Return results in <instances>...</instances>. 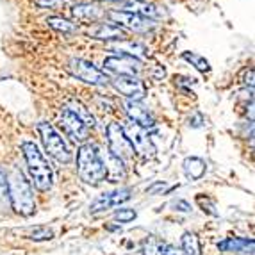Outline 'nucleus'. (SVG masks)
Masks as SVG:
<instances>
[{"label": "nucleus", "mask_w": 255, "mask_h": 255, "mask_svg": "<svg viewBox=\"0 0 255 255\" xmlns=\"http://www.w3.org/2000/svg\"><path fill=\"white\" fill-rule=\"evenodd\" d=\"M125 107V113H127L128 120H130V124L137 125V127L141 128H152L155 127V120H153V116L150 115V111L146 109L145 106L141 102H134V100H127V102L124 104Z\"/></svg>", "instance_id": "f8f14e48"}, {"label": "nucleus", "mask_w": 255, "mask_h": 255, "mask_svg": "<svg viewBox=\"0 0 255 255\" xmlns=\"http://www.w3.org/2000/svg\"><path fill=\"white\" fill-rule=\"evenodd\" d=\"M104 164H106V171H107V179L111 180H120L125 177V166L124 162L116 159L115 155H107L104 157Z\"/></svg>", "instance_id": "aec40b11"}, {"label": "nucleus", "mask_w": 255, "mask_h": 255, "mask_svg": "<svg viewBox=\"0 0 255 255\" xmlns=\"http://www.w3.org/2000/svg\"><path fill=\"white\" fill-rule=\"evenodd\" d=\"M182 59L187 61V63H191V66H195L198 72H209L211 66H209V61L202 55L195 54V52H184L182 54Z\"/></svg>", "instance_id": "b1692460"}, {"label": "nucleus", "mask_w": 255, "mask_h": 255, "mask_svg": "<svg viewBox=\"0 0 255 255\" xmlns=\"http://www.w3.org/2000/svg\"><path fill=\"white\" fill-rule=\"evenodd\" d=\"M107 2H124L125 4V2H128V0H107Z\"/></svg>", "instance_id": "2f4dec72"}, {"label": "nucleus", "mask_w": 255, "mask_h": 255, "mask_svg": "<svg viewBox=\"0 0 255 255\" xmlns=\"http://www.w3.org/2000/svg\"><path fill=\"white\" fill-rule=\"evenodd\" d=\"M115 220L120 223H130L132 220H136V211L132 209H120L115 213Z\"/></svg>", "instance_id": "a878e982"}, {"label": "nucleus", "mask_w": 255, "mask_h": 255, "mask_svg": "<svg viewBox=\"0 0 255 255\" xmlns=\"http://www.w3.org/2000/svg\"><path fill=\"white\" fill-rule=\"evenodd\" d=\"M162 254L164 255H182V252L173 245H162Z\"/></svg>", "instance_id": "7c9ffc66"}, {"label": "nucleus", "mask_w": 255, "mask_h": 255, "mask_svg": "<svg viewBox=\"0 0 255 255\" xmlns=\"http://www.w3.org/2000/svg\"><path fill=\"white\" fill-rule=\"evenodd\" d=\"M90 36L95 39H102V41H111V39L122 41L125 38V30L113 23H100L90 30Z\"/></svg>", "instance_id": "dca6fc26"}, {"label": "nucleus", "mask_w": 255, "mask_h": 255, "mask_svg": "<svg viewBox=\"0 0 255 255\" xmlns=\"http://www.w3.org/2000/svg\"><path fill=\"white\" fill-rule=\"evenodd\" d=\"M9 204V193H7V173L0 166V207Z\"/></svg>", "instance_id": "393cba45"}, {"label": "nucleus", "mask_w": 255, "mask_h": 255, "mask_svg": "<svg viewBox=\"0 0 255 255\" xmlns=\"http://www.w3.org/2000/svg\"><path fill=\"white\" fill-rule=\"evenodd\" d=\"M111 50L118 52L120 55H127V57H132V59L141 61L146 57V47L141 45L137 41H128V39H122V41L111 45Z\"/></svg>", "instance_id": "2eb2a0df"}, {"label": "nucleus", "mask_w": 255, "mask_h": 255, "mask_svg": "<svg viewBox=\"0 0 255 255\" xmlns=\"http://www.w3.org/2000/svg\"><path fill=\"white\" fill-rule=\"evenodd\" d=\"M59 122H61L63 130L66 132V136L72 137V139L77 141V143H84V141L90 137V128L86 127L81 120L77 118L72 111L66 109V107L61 111Z\"/></svg>", "instance_id": "9b49d317"}, {"label": "nucleus", "mask_w": 255, "mask_h": 255, "mask_svg": "<svg viewBox=\"0 0 255 255\" xmlns=\"http://www.w3.org/2000/svg\"><path fill=\"white\" fill-rule=\"evenodd\" d=\"M106 136H107V145H109L111 155H115L122 162L130 161L136 155L130 141H128L127 134L124 130V125H120L118 122H111L106 128Z\"/></svg>", "instance_id": "39448f33"}, {"label": "nucleus", "mask_w": 255, "mask_h": 255, "mask_svg": "<svg viewBox=\"0 0 255 255\" xmlns=\"http://www.w3.org/2000/svg\"><path fill=\"white\" fill-rule=\"evenodd\" d=\"M70 72L73 77H77L79 81L86 82V84H93V86H107L111 82V79L106 75V72H102L100 68H97L93 63L81 57H73L68 64Z\"/></svg>", "instance_id": "423d86ee"}, {"label": "nucleus", "mask_w": 255, "mask_h": 255, "mask_svg": "<svg viewBox=\"0 0 255 255\" xmlns=\"http://www.w3.org/2000/svg\"><path fill=\"white\" fill-rule=\"evenodd\" d=\"M113 88L118 91L120 95H124L128 100L139 102L146 95V86L143 81H139L137 77H116L113 79Z\"/></svg>", "instance_id": "6e6552de"}, {"label": "nucleus", "mask_w": 255, "mask_h": 255, "mask_svg": "<svg viewBox=\"0 0 255 255\" xmlns=\"http://www.w3.org/2000/svg\"><path fill=\"white\" fill-rule=\"evenodd\" d=\"M47 23L54 30H57V32H64V34H72V32H75V30H77L75 23H72V21H68V20H64V18H61V16H48Z\"/></svg>", "instance_id": "5701e85b"}, {"label": "nucleus", "mask_w": 255, "mask_h": 255, "mask_svg": "<svg viewBox=\"0 0 255 255\" xmlns=\"http://www.w3.org/2000/svg\"><path fill=\"white\" fill-rule=\"evenodd\" d=\"M104 70L115 73L116 77H137L141 72V63L127 55H113L104 59Z\"/></svg>", "instance_id": "0eeeda50"}, {"label": "nucleus", "mask_w": 255, "mask_h": 255, "mask_svg": "<svg viewBox=\"0 0 255 255\" xmlns=\"http://www.w3.org/2000/svg\"><path fill=\"white\" fill-rule=\"evenodd\" d=\"M21 150H23V157L27 161V168H29L30 179H32L34 186L39 191H48L52 187L54 173H52V168L45 157V153L41 152V148L34 141H23Z\"/></svg>", "instance_id": "7ed1b4c3"}, {"label": "nucleus", "mask_w": 255, "mask_h": 255, "mask_svg": "<svg viewBox=\"0 0 255 255\" xmlns=\"http://www.w3.org/2000/svg\"><path fill=\"white\" fill-rule=\"evenodd\" d=\"M77 171L86 184H100L107 179L104 155L95 143H84L77 152Z\"/></svg>", "instance_id": "f03ea898"}, {"label": "nucleus", "mask_w": 255, "mask_h": 255, "mask_svg": "<svg viewBox=\"0 0 255 255\" xmlns=\"http://www.w3.org/2000/svg\"><path fill=\"white\" fill-rule=\"evenodd\" d=\"M122 11L139 14V16L148 18V20L162 16V11L157 7V5L148 4V2H145V0H128V2H125V4L122 5Z\"/></svg>", "instance_id": "4468645a"}, {"label": "nucleus", "mask_w": 255, "mask_h": 255, "mask_svg": "<svg viewBox=\"0 0 255 255\" xmlns=\"http://www.w3.org/2000/svg\"><path fill=\"white\" fill-rule=\"evenodd\" d=\"M72 14L79 20H98L102 16V9L91 2H82L72 9Z\"/></svg>", "instance_id": "a211bd4d"}, {"label": "nucleus", "mask_w": 255, "mask_h": 255, "mask_svg": "<svg viewBox=\"0 0 255 255\" xmlns=\"http://www.w3.org/2000/svg\"><path fill=\"white\" fill-rule=\"evenodd\" d=\"M38 130H39V136H41L43 145H45V150L50 153L55 161L64 162V164L72 161V152H70L66 141L63 139V136L50 124L41 122L38 125Z\"/></svg>", "instance_id": "20e7f679"}, {"label": "nucleus", "mask_w": 255, "mask_h": 255, "mask_svg": "<svg viewBox=\"0 0 255 255\" xmlns=\"http://www.w3.org/2000/svg\"><path fill=\"white\" fill-rule=\"evenodd\" d=\"M66 109L72 111L73 115H75L77 118L81 120L82 124H84L88 128L93 127V125H95V118H93V115H91V111L88 109L86 106H82V104L79 102V100H70L68 106H66Z\"/></svg>", "instance_id": "412c9836"}, {"label": "nucleus", "mask_w": 255, "mask_h": 255, "mask_svg": "<svg viewBox=\"0 0 255 255\" xmlns=\"http://www.w3.org/2000/svg\"><path fill=\"white\" fill-rule=\"evenodd\" d=\"M109 18L115 23H118V27H122L124 30L128 29L134 32H146V30L155 27L153 20H148V18H143L134 13H125V11H111Z\"/></svg>", "instance_id": "1a4fd4ad"}, {"label": "nucleus", "mask_w": 255, "mask_h": 255, "mask_svg": "<svg viewBox=\"0 0 255 255\" xmlns=\"http://www.w3.org/2000/svg\"><path fill=\"white\" fill-rule=\"evenodd\" d=\"M52 230L50 229H45V227H39V229L32 230V234H30V239H34V241H45V239H52Z\"/></svg>", "instance_id": "bb28decb"}, {"label": "nucleus", "mask_w": 255, "mask_h": 255, "mask_svg": "<svg viewBox=\"0 0 255 255\" xmlns=\"http://www.w3.org/2000/svg\"><path fill=\"white\" fill-rule=\"evenodd\" d=\"M124 130H125V134H127L128 141H130L132 148H134V153H139V155H143L145 159L152 157L155 148H153L152 141H150L145 128L137 127V125H134V124H128L127 127H124Z\"/></svg>", "instance_id": "9d476101"}, {"label": "nucleus", "mask_w": 255, "mask_h": 255, "mask_svg": "<svg viewBox=\"0 0 255 255\" xmlns=\"http://www.w3.org/2000/svg\"><path fill=\"white\" fill-rule=\"evenodd\" d=\"M143 255H164L162 254V245L155 241H148L143 248Z\"/></svg>", "instance_id": "c85d7f7f"}, {"label": "nucleus", "mask_w": 255, "mask_h": 255, "mask_svg": "<svg viewBox=\"0 0 255 255\" xmlns=\"http://www.w3.org/2000/svg\"><path fill=\"white\" fill-rule=\"evenodd\" d=\"M205 168H207V164H205V161L200 157H186L184 159V171H186L187 177L193 180L202 179L205 173Z\"/></svg>", "instance_id": "6ab92c4d"}, {"label": "nucleus", "mask_w": 255, "mask_h": 255, "mask_svg": "<svg viewBox=\"0 0 255 255\" xmlns=\"http://www.w3.org/2000/svg\"><path fill=\"white\" fill-rule=\"evenodd\" d=\"M7 193H9V204L21 216H30L36 211V200L32 195V187L25 175L21 173L18 168L7 173Z\"/></svg>", "instance_id": "f257e3e1"}, {"label": "nucleus", "mask_w": 255, "mask_h": 255, "mask_svg": "<svg viewBox=\"0 0 255 255\" xmlns=\"http://www.w3.org/2000/svg\"><path fill=\"white\" fill-rule=\"evenodd\" d=\"M182 255H200V243L193 232H186L182 236Z\"/></svg>", "instance_id": "4be33fe9"}, {"label": "nucleus", "mask_w": 255, "mask_h": 255, "mask_svg": "<svg viewBox=\"0 0 255 255\" xmlns=\"http://www.w3.org/2000/svg\"><path fill=\"white\" fill-rule=\"evenodd\" d=\"M221 252H243V254H254V239L247 238H225L218 243Z\"/></svg>", "instance_id": "f3484780"}, {"label": "nucleus", "mask_w": 255, "mask_h": 255, "mask_svg": "<svg viewBox=\"0 0 255 255\" xmlns=\"http://www.w3.org/2000/svg\"><path fill=\"white\" fill-rule=\"evenodd\" d=\"M173 207H175V211H180V213H189V211H191V205L184 200H177L173 204Z\"/></svg>", "instance_id": "c756f323"}, {"label": "nucleus", "mask_w": 255, "mask_h": 255, "mask_svg": "<svg viewBox=\"0 0 255 255\" xmlns=\"http://www.w3.org/2000/svg\"><path fill=\"white\" fill-rule=\"evenodd\" d=\"M130 198V189H116V191H109V193H104L100 198L91 204L90 211L91 213H98V211H104V209H111V207H116V205L124 204Z\"/></svg>", "instance_id": "ddd939ff"}, {"label": "nucleus", "mask_w": 255, "mask_h": 255, "mask_svg": "<svg viewBox=\"0 0 255 255\" xmlns=\"http://www.w3.org/2000/svg\"><path fill=\"white\" fill-rule=\"evenodd\" d=\"M66 0H34V4L39 9H57L61 5H64Z\"/></svg>", "instance_id": "cd10ccee"}]
</instances>
